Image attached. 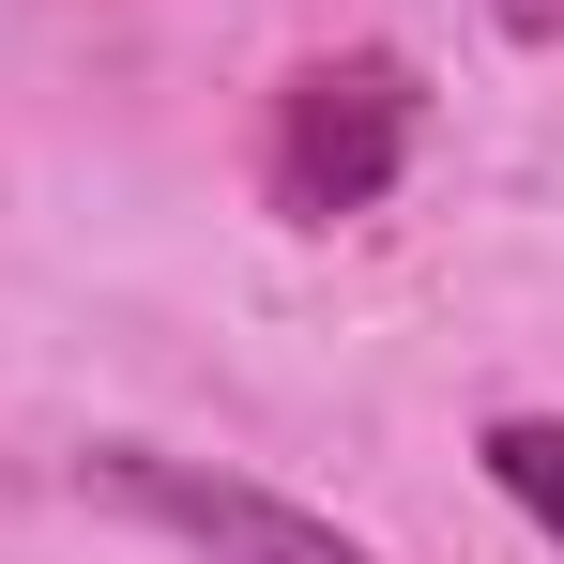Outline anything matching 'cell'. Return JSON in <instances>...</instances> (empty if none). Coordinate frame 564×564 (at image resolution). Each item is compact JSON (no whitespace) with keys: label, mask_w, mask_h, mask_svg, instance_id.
<instances>
[{"label":"cell","mask_w":564,"mask_h":564,"mask_svg":"<svg viewBox=\"0 0 564 564\" xmlns=\"http://www.w3.org/2000/svg\"><path fill=\"white\" fill-rule=\"evenodd\" d=\"M397 153H412V62L351 46V62H305V77L275 93V198L305 214V229L367 214V198L397 184Z\"/></svg>","instance_id":"6da1fadb"},{"label":"cell","mask_w":564,"mask_h":564,"mask_svg":"<svg viewBox=\"0 0 564 564\" xmlns=\"http://www.w3.org/2000/svg\"><path fill=\"white\" fill-rule=\"evenodd\" d=\"M93 488L122 519H153V534H184L214 564H367L336 519H305L275 488H245V473H198V458H153V443H93Z\"/></svg>","instance_id":"7a4b0ae2"},{"label":"cell","mask_w":564,"mask_h":564,"mask_svg":"<svg viewBox=\"0 0 564 564\" xmlns=\"http://www.w3.org/2000/svg\"><path fill=\"white\" fill-rule=\"evenodd\" d=\"M488 473H503V503L564 550V412H503V427H488Z\"/></svg>","instance_id":"3957f363"},{"label":"cell","mask_w":564,"mask_h":564,"mask_svg":"<svg viewBox=\"0 0 564 564\" xmlns=\"http://www.w3.org/2000/svg\"><path fill=\"white\" fill-rule=\"evenodd\" d=\"M503 15H519V31H564V0H503Z\"/></svg>","instance_id":"277c9868"}]
</instances>
